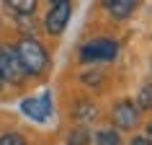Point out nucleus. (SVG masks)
<instances>
[{"mask_svg":"<svg viewBox=\"0 0 152 145\" xmlns=\"http://www.w3.org/2000/svg\"><path fill=\"white\" fill-rule=\"evenodd\" d=\"M16 52H18V57H21V65H23L26 75L39 78V75L47 72V67H49V52L41 47L36 39H31V36L21 39L16 44Z\"/></svg>","mask_w":152,"mask_h":145,"instance_id":"f257e3e1","label":"nucleus"},{"mask_svg":"<svg viewBox=\"0 0 152 145\" xmlns=\"http://www.w3.org/2000/svg\"><path fill=\"white\" fill-rule=\"evenodd\" d=\"M80 62H113L119 57V41L111 36H98L80 47Z\"/></svg>","mask_w":152,"mask_h":145,"instance_id":"f03ea898","label":"nucleus"},{"mask_svg":"<svg viewBox=\"0 0 152 145\" xmlns=\"http://www.w3.org/2000/svg\"><path fill=\"white\" fill-rule=\"evenodd\" d=\"M111 124L116 129H124V132H134L142 124V109L132 98H121L111 106Z\"/></svg>","mask_w":152,"mask_h":145,"instance_id":"7ed1b4c3","label":"nucleus"},{"mask_svg":"<svg viewBox=\"0 0 152 145\" xmlns=\"http://www.w3.org/2000/svg\"><path fill=\"white\" fill-rule=\"evenodd\" d=\"M0 78H3V83H10V86H21L28 78L23 65H21V57H18L16 47L0 44Z\"/></svg>","mask_w":152,"mask_h":145,"instance_id":"20e7f679","label":"nucleus"},{"mask_svg":"<svg viewBox=\"0 0 152 145\" xmlns=\"http://www.w3.org/2000/svg\"><path fill=\"white\" fill-rule=\"evenodd\" d=\"M70 16H72V3H70V0L52 3V8H49L47 18H44V29H47V34L59 36V34L67 29V24H70Z\"/></svg>","mask_w":152,"mask_h":145,"instance_id":"39448f33","label":"nucleus"},{"mask_svg":"<svg viewBox=\"0 0 152 145\" xmlns=\"http://www.w3.org/2000/svg\"><path fill=\"white\" fill-rule=\"evenodd\" d=\"M21 112L34 122H47L49 114H52V93H44L39 98H23L21 101Z\"/></svg>","mask_w":152,"mask_h":145,"instance_id":"423d86ee","label":"nucleus"},{"mask_svg":"<svg viewBox=\"0 0 152 145\" xmlns=\"http://www.w3.org/2000/svg\"><path fill=\"white\" fill-rule=\"evenodd\" d=\"M137 5H139V0H101V8L113 21H126V18H132Z\"/></svg>","mask_w":152,"mask_h":145,"instance_id":"0eeeda50","label":"nucleus"},{"mask_svg":"<svg viewBox=\"0 0 152 145\" xmlns=\"http://www.w3.org/2000/svg\"><path fill=\"white\" fill-rule=\"evenodd\" d=\"M70 114L80 122V124H88V122L98 119V106L93 104V101H88V98H77V101L72 104Z\"/></svg>","mask_w":152,"mask_h":145,"instance_id":"6e6552de","label":"nucleus"},{"mask_svg":"<svg viewBox=\"0 0 152 145\" xmlns=\"http://www.w3.org/2000/svg\"><path fill=\"white\" fill-rule=\"evenodd\" d=\"M5 5H8L16 16H34L36 0H5Z\"/></svg>","mask_w":152,"mask_h":145,"instance_id":"1a4fd4ad","label":"nucleus"},{"mask_svg":"<svg viewBox=\"0 0 152 145\" xmlns=\"http://www.w3.org/2000/svg\"><path fill=\"white\" fill-rule=\"evenodd\" d=\"M90 143H93V135L88 132L85 124L70 129V135H67V145H90Z\"/></svg>","mask_w":152,"mask_h":145,"instance_id":"9d476101","label":"nucleus"},{"mask_svg":"<svg viewBox=\"0 0 152 145\" xmlns=\"http://www.w3.org/2000/svg\"><path fill=\"white\" fill-rule=\"evenodd\" d=\"M137 106L142 112H152V83H144L137 93Z\"/></svg>","mask_w":152,"mask_h":145,"instance_id":"9b49d317","label":"nucleus"},{"mask_svg":"<svg viewBox=\"0 0 152 145\" xmlns=\"http://www.w3.org/2000/svg\"><path fill=\"white\" fill-rule=\"evenodd\" d=\"M96 145H121V137L116 129H98L96 132Z\"/></svg>","mask_w":152,"mask_h":145,"instance_id":"f8f14e48","label":"nucleus"},{"mask_svg":"<svg viewBox=\"0 0 152 145\" xmlns=\"http://www.w3.org/2000/svg\"><path fill=\"white\" fill-rule=\"evenodd\" d=\"M80 81L88 86V88H101V83H103V72L101 70H85L80 75Z\"/></svg>","mask_w":152,"mask_h":145,"instance_id":"ddd939ff","label":"nucleus"},{"mask_svg":"<svg viewBox=\"0 0 152 145\" xmlns=\"http://www.w3.org/2000/svg\"><path fill=\"white\" fill-rule=\"evenodd\" d=\"M0 145H26V140L18 132H5V135H0Z\"/></svg>","mask_w":152,"mask_h":145,"instance_id":"4468645a","label":"nucleus"},{"mask_svg":"<svg viewBox=\"0 0 152 145\" xmlns=\"http://www.w3.org/2000/svg\"><path fill=\"white\" fill-rule=\"evenodd\" d=\"M129 145H152V143H150V140H147L144 135H139V137H134V140H132Z\"/></svg>","mask_w":152,"mask_h":145,"instance_id":"2eb2a0df","label":"nucleus"},{"mask_svg":"<svg viewBox=\"0 0 152 145\" xmlns=\"http://www.w3.org/2000/svg\"><path fill=\"white\" fill-rule=\"evenodd\" d=\"M144 137H147V140L152 143V119L147 122V124H144Z\"/></svg>","mask_w":152,"mask_h":145,"instance_id":"dca6fc26","label":"nucleus"},{"mask_svg":"<svg viewBox=\"0 0 152 145\" xmlns=\"http://www.w3.org/2000/svg\"><path fill=\"white\" fill-rule=\"evenodd\" d=\"M49 3H59V0H49Z\"/></svg>","mask_w":152,"mask_h":145,"instance_id":"f3484780","label":"nucleus"},{"mask_svg":"<svg viewBox=\"0 0 152 145\" xmlns=\"http://www.w3.org/2000/svg\"><path fill=\"white\" fill-rule=\"evenodd\" d=\"M0 88H3V78H0Z\"/></svg>","mask_w":152,"mask_h":145,"instance_id":"a211bd4d","label":"nucleus"}]
</instances>
